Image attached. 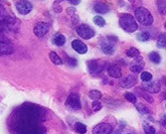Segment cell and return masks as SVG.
Returning <instances> with one entry per match:
<instances>
[{"instance_id": "obj_11", "label": "cell", "mask_w": 166, "mask_h": 134, "mask_svg": "<svg viewBox=\"0 0 166 134\" xmlns=\"http://www.w3.org/2000/svg\"><path fill=\"white\" fill-rule=\"evenodd\" d=\"M135 84H137V79L135 76H132V74H128L125 78H122L120 82V87L124 89H130Z\"/></svg>"}, {"instance_id": "obj_26", "label": "cell", "mask_w": 166, "mask_h": 134, "mask_svg": "<svg viewBox=\"0 0 166 134\" xmlns=\"http://www.w3.org/2000/svg\"><path fill=\"white\" fill-rule=\"evenodd\" d=\"M140 79L143 83H148L150 82V80L152 79V74L148 72H142L141 73V76H140Z\"/></svg>"}, {"instance_id": "obj_33", "label": "cell", "mask_w": 166, "mask_h": 134, "mask_svg": "<svg viewBox=\"0 0 166 134\" xmlns=\"http://www.w3.org/2000/svg\"><path fill=\"white\" fill-rule=\"evenodd\" d=\"M101 107H103V105H101V103H100L99 100H94V103H93V109H94L95 111L100 110Z\"/></svg>"}, {"instance_id": "obj_28", "label": "cell", "mask_w": 166, "mask_h": 134, "mask_svg": "<svg viewBox=\"0 0 166 134\" xmlns=\"http://www.w3.org/2000/svg\"><path fill=\"white\" fill-rule=\"evenodd\" d=\"M136 38L140 42H146L149 40V34L147 33V32H141V33H139L136 36Z\"/></svg>"}, {"instance_id": "obj_20", "label": "cell", "mask_w": 166, "mask_h": 134, "mask_svg": "<svg viewBox=\"0 0 166 134\" xmlns=\"http://www.w3.org/2000/svg\"><path fill=\"white\" fill-rule=\"evenodd\" d=\"M148 58H149V60L154 64H159L161 62V57H160V55L157 52H151L148 55Z\"/></svg>"}, {"instance_id": "obj_27", "label": "cell", "mask_w": 166, "mask_h": 134, "mask_svg": "<svg viewBox=\"0 0 166 134\" xmlns=\"http://www.w3.org/2000/svg\"><path fill=\"white\" fill-rule=\"evenodd\" d=\"M94 23L99 27H104L105 25V21L101 16H95L94 17Z\"/></svg>"}, {"instance_id": "obj_37", "label": "cell", "mask_w": 166, "mask_h": 134, "mask_svg": "<svg viewBox=\"0 0 166 134\" xmlns=\"http://www.w3.org/2000/svg\"><path fill=\"white\" fill-rule=\"evenodd\" d=\"M162 125L165 126V116H163V119H162Z\"/></svg>"}, {"instance_id": "obj_8", "label": "cell", "mask_w": 166, "mask_h": 134, "mask_svg": "<svg viewBox=\"0 0 166 134\" xmlns=\"http://www.w3.org/2000/svg\"><path fill=\"white\" fill-rule=\"evenodd\" d=\"M15 6H16V9H17V11L22 15L28 14L32 10V4L28 0H18V1L16 2Z\"/></svg>"}, {"instance_id": "obj_9", "label": "cell", "mask_w": 166, "mask_h": 134, "mask_svg": "<svg viewBox=\"0 0 166 134\" xmlns=\"http://www.w3.org/2000/svg\"><path fill=\"white\" fill-rule=\"evenodd\" d=\"M114 128L109 123H100L93 128V134H110Z\"/></svg>"}, {"instance_id": "obj_18", "label": "cell", "mask_w": 166, "mask_h": 134, "mask_svg": "<svg viewBox=\"0 0 166 134\" xmlns=\"http://www.w3.org/2000/svg\"><path fill=\"white\" fill-rule=\"evenodd\" d=\"M74 130L79 134H85L87 132V126L82 122H76L74 125Z\"/></svg>"}, {"instance_id": "obj_24", "label": "cell", "mask_w": 166, "mask_h": 134, "mask_svg": "<svg viewBox=\"0 0 166 134\" xmlns=\"http://www.w3.org/2000/svg\"><path fill=\"white\" fill-rule=\"evenodd\" d=\"M135 107H136V109L140 112L141 114H149V109L147 108V107L145 105H143L142 103H136L135 104Z\"/></svg>"}, {"instance_id": "obj_13", "label": "cell", "mask_w": 166, "mask_h": 134, "mask_svg": "<svg viewBox=\"0 0 166 134\" xmlns=\"http://www.w3.org/2000/svg\"><path fill=\"white\" fill-rule=\"evenodd\" d=\"M115 42H112L109 39H106L103 44H101V51L105 55H112L115 53Z\"/></svg>"}, {"instance_id": "obj_31", "label": "cell", "mask_w": 166, "mask_h": 134, "mask_svg": "<svg viewBox=\"0 0 166 134\" xmlns=\"http://www.w3.org/2000/svg\"><path fill=\"white\" fill-rule=\"evenodd\" d=\"M157 6H158V11L161 14H165V0H158L157 1Z\"/></svg>"}, {"instance_id": "obj_25", "label": "cell", "mask_w": 166, "mask_h": 134, "mask_svg": "<svg viewBox=\"0 0 166 134\" xmlns=\"http://www.w3.org/2000/svg\"><path fill=\"white\" fill-rule=\"evenodd\" d=\"M89 96L94 100H99L101 98V93H100V92H99V90H97V89H93L90 92Z\"/></svg>"}, {"instance_id": "obj_17", "label": "cell", "mask_w": 166, "mask_h": 134, "mask_svg": "<svg viewBox=\"0 0 166 134\" xmlns=\"http://www.w3.org/2000/svg\"><path fill=\"white\" fill-rule=\"evenodd\" d=\"M52 42L54 45L61 47L66 43V38H65V36L62 35V34H56L54 37H53Z\"/></svg>"}, {"instance_id": "obj_22", "label": "cell", "mask_w": 166, "mask_h": 134, "mask_svg": "<svg viewBox=\"0 0 166 134\" xmlns=\"http://www.w3.org/2000/svg\"><path fill=\"white\" fill-rule=\"evenodd\" d=\"M50 59H51V61L55 64V65H62V64H63L62 59L59 57L57 55V53H55V52H51L50 53Z\"/></svg>"}, {"instance_id": "obj_12", "label": "cell", "mask_w": 166, "mask_h": 134, "mask_svg": "<svg viewBox=\"0 0 166 134\" xmlns=\"http://www.w3.org/2000/svg\"><path fill=\"white\" fill-rule=\"evenodd\" d=\"M142 89H144V90L148 93H157L160 92L161 85H160V84L158 82H152L149 84H144L142 85Z\"/></svg>"}, {"instance_id": "obj_6", "label": "cell", "mask_w": 166, "mask_h": 134, "mask_svg": "<svg viewBox=\"0 0 166 134\" xmlns=\"http://www.w3.org/2000/svg\"><path fill=\"white\" fill-rule=\"evenodd\" d=\"M88 69L90 74H92L93 76H99V74L103 72L105 63L100 60H93L88 62Z\"/></svg>"}, {"instance_id": "obj_32", "label": "cell", "mask_w": 166, "mask_h": 134, "mask_svg": "<svg viewBox=\"0 0 166 134\" xmlns=\"http://www.w3.org/2000/svg\"><path fill=\"white\" fill-rule=\"evenodd\" d=\"M124 98L129 101V103H136V96L134 94H132L130 93H124Z\"/></svg>"}, {"instance_id": "obj_15", "label": "cell", "mask_w": 166, "mask_h": 134, "mask_svg": "<svg viewBox=\"0 0 166 134\" xmlns=\"http://www.w3.org/2000/svg\"><path fill=\"white\" fill-rule=\"evenodd\" d=\"M108 73L110 77L115 79L121 78V68L117 65H110L108 67Z\"/></svg>"}, {"instance_id": "obj_1", "label": "cell", "mask_w": 166, "mask_h": 134, "mask_svg": "<svg viewBox=\"0 0 166 134\" xmlns=\"http://www.w3.org/2000/svg\"><path fill=\"white\" fill-rule=\"evenodd\" d=\"M44 116L42 107L25 103L12 114L10 125L16 134H46V129L42 124Z\"/></svg>"}, {"instance_id": "obj_10", "label": "cell", "mask_w": 166, "mask_h": 134, "mask_svg": "<svg viewBox=\"0 0 166 134\" xmlns=\"http://www.w3.org/2000/svg\"><path fill=\"white\" fill-rule=\"evenodd\" d=\"M50 26L48 23L46 22H40V23H37L34 27V34L37 37H44L48 31H49Z\"/></svg>"}, {"instance_id": "obj_29", "label": "cell", "mask_w": 166, "mask_h": 134, "mask_svg": "<svg viewBox=\"0 0 166 134\" xmlns=\"http://www.w3.org/2000/svg\"><path fill=\"white\" fill-rule=\"evenodd\" d=\"M166 46V38H165V34H161L158 38L157 41V47L158 48H165Z\"/></svg>"}, {"instance_id": "obj_19", "label": "cell", "mask_w": 166, "mask_h": 134, "mask_svg": "<svg viewBox=\"0 0 166 134\" xmlns=\"http://www.w3.org/2000/svg\"><path fill=\"white\" fill-rule=\"evenodd\" d=\"M136 93H137V94H138L139 96H141V98H145V99L148 101V103H152V101H153L152 96L149 95L146 92H144V90H142L141 88H137V89H136Z\"/></svg>"}, {"instance_id": "obj_4", "label": "cell", "mask_w": 166, "mask_h": 134, "mask_svg": "<svg viewBox=\"0 0 166 134\" xmlns=\"http://www.w3.org/2000/svg\"><path fill=\"white\" fill-rule=\"evenodd\" d=\"M135 18L139 23L144 25V26H149L153 23V16L144 7H137L135 9Z\"/></svg>"}, {"instance_id": "obj_34", "label": "cell", "mask_w": 166, "mask_h": 134, "mask_svg": "<svg viewBox=\"0 0 166 134\" xmlns=\"http://www.w3.org/2000/svg\"><path fill=\"white\" fill-rule=\"evenodd\" d=\"M68 63H69V65L71 66V67H75V66H77V61L75 60V59L73 58H68V61H67Z\"/></svg>"}, {"instance_id": "obj_3", "label": "cell", "mask_w": 166, "mask_h": 134, "mask_svg": "<svg viewBox=\"0 0 166 134\" xmlns=\"http://www.w3.org/2000/svg\"><path fill=\"white\" fill-rule=\"evenodd\" d=\"M120 25L122 29L128 33H132L137 30L138 26L136 23V20L132 17L130 14H121L120 17Z\"/></svg>"}, {"instance_id": "obj_21", "label": "cell", "mask_w": 166, "mask_h": 134, "mask_svg": "<svg viewBox=\"0 0 166 134\" xmlns=\"http://www.w3.org/2000/svg\"><path fill=\"white\" fill-rule=\"evenodd\" d=\"M142 69H143V64L142 63H134V64H132L131 67H130V71L132 73H134V74H138V73H140L142 71Z\"/></svg>"}, {"instance_id": "obj_5", "label": "cell", "mask_w": 166, "mask_h": 134, "mask_svg": "<svg viewBox=\"0 0 166 134\" xmlns=\"http://www.w3.org/2000/svg\"><path fill=\"white\" fill-rule=\"evenodd\" d=\"M66 106L72 110H80L82 108V103L78 93H71L66 100Z\"/></svg>"}, {"instance_id": "obj_23", "label": "cell", "mask_w": 166, "mask_h": 134, "mask_svg": "<svg viewBox=\"0 0 166 134\" xmlns=\"http://www.w3.org/2000/svg\"><path fill=\"white\" fill-rule=\"evenodd\" d=\"M125 54H126V56L130 57V58L139 57V51L136 49V48H129L128 50H126Z\"/></svg>"}, {"instance_id": "obj_16", "label": "cell", "mask_w": 166, "mask_h": 134, "mask_svg": "<svg viewBox=\"0 0 166 134\" xmlns=\"http://www.w3.org/2000/svg\"><path fill=\"white\" fill-rule=\"evenodd\" d=\"M94 10L97 13L100 14H105L110 11V7L104 2H97L94 5Z\"/></svg>"}, {"instance_id": "obj_2", "label": "cell", "mask_w": 166, "mask_h": 134, "mask_svg": "<svg viewBox=\"0 0 166 134\" xmlns=\"http://www.w3.org/2000/svg\"><path fill=\"white\" fill-rule=\"evenodd\" d=\"M17 28V20L6 13L3 6L0 4V56L11 54L13 45L7 36V32Z\"/></svg>"}, {"instance_id": "obj_7", "label": "cell", "mask_w": 166, "mask_h": 134, "mask_svg": "<svg viewBox=\"0 0 166 134\" xmlns=\"http://www.w3.org/2000/svg\"><path fill=\"white\" fill-rule=\"evenodd\" d=\"M77 33L79 36H81V38L85 40H89L95 36V31L93 30L92 27H90L89 25H85V24H82L78 27Z\"/></svg>"}, {"instance_id": "obj_35", "label": "cell", "mask_w": 166, "mask_h": 134, "mask_svg": "<svg viewBox=\"0 0 166 134\" xmlns=\"http://www.w3.org/2000/svg\"><path fill=\"white\" fill-rule=\"evenodd\" d=\"M69 2L73 5H78L80 2H81V0H69Z\"/></svg>"}, {"instance_id": "obj_36", "label": "cell", "mask_w": 166, "mask_h": 134, "mask_svg": "<svg viewBox=\"0 0 166 134\" xmlns=\"http://www.w3.org/2000/svg\"><path fill=\"white\" fill-rule=\"evenodd\" d=\"M67 12H68V14H75V12H76V9H74V8H68V9H67Z\"/></svg>"}, {"instance_id": "obj_30", "label": "cell", "mask_w": 166, "mask_h": 134, "mask_svg": "<svg viewBox=\"0 0 166 134\" xmlns=\"http://www.w3.org/2000/svg\"><path fill=\"white\" fill-rule=\"evenodd\" d=\"M143 129L145 134H155V128L151 125L147 124V123H145V124L143 125Z\"/></svg>"}, {"instance_id": "obj_14", "label": "cell", "mask_w": 166, "mask_h": 134, "mask_svg": "<svg viewBox=\"0 0 166 134\" xmlns=\"http://www.w3.org/2000/svg\"><path fill=\"white\" fill-rule=\"evenodd\" d=\"M72 47L77 53L82 54V55L85 54V53H87V51H88L87 46H85V43H83L81 40H74L72 42Z\"/></svg>"}, {"instance_id": "obj_38", "label": "cell", "mask_w": 166, "mask_h": 134, "mask_svg": "<svg viewBox=\"0 0 166 134\" xmlns=\"http://www.w3.org/2000/svg\"><path fill=\"white\" fill-rule=\"evenodd\" d=\"M127 134H129V133H127Z\"/></svg>"}]
</instances>
